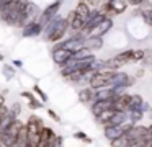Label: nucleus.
<instances>
[{"label":"nucleus","mask_w":152,"mask_h":147,"mask_svg":"<svg viewBox=\"0 0 152 147\" xmlns=\"http://www.w3.org/2000/svg\"><path fill=\"white\" fill-rule=\"evenodd\" d=\"M23 121L20 118H15L13 121L10 123V126L7 127L5 131L0 132V147H13V142L17 139V134L20 131V127L23 126Z\"/></svg>","instance_id":"nucleus-1"},{"label":"nucleus","mask_w":152,"mask_h":147,"mask_svg":"<svg viewBox=\"0 0 152 147\" xmlns=\"http://www.w3.org/2000/svg\"><path fill=\"white\" fill-rule=\"evenodd\" d=\"M113 74H115L113 69H103V70L95 72L88 80V87H92L93 90L103 88V87H110V78H111Z\"/></svg>","instance_id":"nucleus-2"},{"label":"nucleus","mask_w":152,"mask_h":147,"mask_svg":"<svg viewBox=\"0 0 152 147\" xmlns=\"http://www.w3.org/2000/svg\"><path fill=\"white\" fill-rule=\"evenodd\" d=\"M67 31H69V25H67V20L61 16V20L56 23V26L53 28V31H51L49 34L46 36V41H49V42H57V41H61V39L66 38Z\"/></svg>","instance_id":"nucleus-3"},{"label":"nucleus","mask_w":152,"mask_h":147,"mask_svg":"<svg viewBox=\"0 0 152 147\" xmlns=\"http://www.w3.org/2000/svg\"><path fill=\"white\" fill-rule=\"evenodd\" d=\"M136 83V78L131 77L128 72H118L115 70V74L110 78V87H132Z\"/></svg>","instance_id":"nucleus-4"},{"label":"nucleus","mask_w":152,"mask_h":147,"mask_svg":"<svg viewBox=\"0 0 152 147\" xmlns=\"http://www.w3.org/2000/svg\"><path fill=\"white\" fill-rule=\"evenodd\" d=\"M115 26V21H113V16H103L102 21L96 23L95 26L88 29V34H93V36H105L106 33H110Z\"/></svg>","instance_id":"nucleus-5"},{"label":"nucleus","mask_w":152,"mask_h":147,"mask_svg":"<svg viewBox=\"0 0 152 147\" xmlns=\"http://www.w3.org/2000/svg\"><path fill=\"white\" fill-rule=\"evenodd\" d=\"M61 7H62V0H54V2L51 3V5H48L44 10H41L39 16H38V21H39L41 25L44 26L51 18H54V16H56L57 13H59Z\"/></svg>","instance_id":"nucleus-6"},{"label":"nucleus","mask_w":152,"mask_h":147,"mask_svg":"<svg viewBox=\"0 0 152 147\" xmlns=\"http://www.w3.org/2000/svg\"><path fill=\"white\" fill-rule=\"evenodd\" d=\"M43 33V25L39 21H30L21 26V36L23 38H38Z\"/></svg>","instance_id":"nucleus-7"},{"label":"nucleus","mask_w":152,"mask_h":147,"mask_svg":"<svg viewBox=\"0 0 152 147\" xmlns=\"http://www.w3.org/2000/svg\"><path fill=\"white\" fill-rule=\"evenodd\" d=\"M39 13H41V8L36 3L26 2V5L23 7V25H26V23H30V21H36Z\"/></svg>","instance_id":"nucleus-8"},{"label":"nucleus","mask_w":152,"mask_h":147,"mask_svg":"<svg viewBox=\"0 0 152 147\" xmlns=\"http://www.w3.org/2000/svg\"><path fill=\"white\" fill-rule=\"evenodd\" d=\"M83 46L87 49H90L92 52L100 51V49L105 46V41H103V36H93V34H87L83 38Z\"/></svg>","instance_id":"nucleus-9"},{"label":"nucleus","mask_w":152,"mask_h":147,"mask_svg":"<svg viewBox=\"0 0 152 147\" xmlns=\"http://www.w3.org/2000/svg\"><path fill=\"white\" fill-rule=\"evenodd\" d=\"M70 54H72V52L66 48H53V51H51V59H53L54 64L61 65L70 57Z\"/></svg>","instance_id":"nucleus-10"},{"label":"nucleus","mask_w":152,"mask_h":147,"mask_svg":"<svg viewBox=\"0 0 152 147\" xmlns=\"http://www.w3.org/2000/svg\"><path fill=\"white\" fill-rule=\"evenodd\" d=\"M110 7V16L123 15L128 10V2L126 0H106Z\"/></svg>","instance_id":"nucleus-11"},{"label":"nucleus","mask_w":152,"mask_h":147,"mask_svg":"<svg viewBox=\"0 0 152 147\" xmlns=\"http://www.w3.org/2000/svg\"><path fill=\"white\" fill-rule=\"evenodd\" d=\"M108 108H113V101L111 100H93L90 111H92V114L96 118L102 111L108 110Z\"/></svg>","instance_id":"nucleus-12"},{"label":"nucleus","mask_w":152,"mask_h":147,"mask_svg":"<svg viewBox=\"0 0 152 147\" xmlns=\"http://www.w3.org/2000/svg\"><path fill=\"white\" fill-rule=\"evenodd\" d=\"M54 134H56V132H54L51 127H48V126H44V124H43V127L39 129V146H38V147H46V144L49 142V139L54 136Z\"/></svg>","instance_id":"nucleus-13"},{"label":"nucleus","mask_w":152,"mask_h":147,"mask_svg":"<svg viewBox=\"0 0 152 147\" xmlns=\"http://www.w3.org/2000/svg\"><path fill=\"white\" fill-rule=\"evenodd\" d=\"M44 121L41 119L39 116H36V114H31L30 118H28V121L25 123V126H26L28 131H39L41 127H43Z\"/></svg>","instance_id":"nucleus-14"},{"label":"nucleus","mask_w":152,"mask_h":147,"mask_svg":"<svg viewBox=\"0 0 152 147\" xmlns=\"http://www.w3.org/2000/svg\"><path fill=\"white\" fill-rule=\"evenodd\" d=\"M93 88L92 87H83L79 90V93H77V97H79L80 103H92L93 101Z\"/></svg>","instance_id":"nucleus-15"},{"label":"nucleus","mask_w":152,"mask_h":147,"mask_svg":"<svg viewBox=\"0 0 152 147\" xmlns=\"http://www.w3.org/2000/svg\"><path fill=\"white\" fill-rule=\"evenodd\" d=\"M113 98V90L111 87H103V88H96L93 91V100H111Z\"/></svg>","instance_id":"nucleus-16"},{"label":"nucleus","mask_w":152,"mask_h":147,"mask_svg":"<svg viewBox=\"0 0 152 147\" xmlns=\"http://www.w3.org/2000/svg\"><path fill=\"white\" fill-rule=\"evenodd\" d=\"M26 126H21L20 127V131H18V134H17V139H15V142H13V147H26Z\"/></svg>","instance_id":"nucleus-17"},{"label":"nucleus","mask_w":152,"mask_h":147,"mask_svg":"<svg viewBox=\"0 0 152 147\" xmlns=\"http://www.w3.org/2000/svg\"><path fill=\"white\" fill-rule=\"evenodd\" d=\"M38 146H39V131H28L26 132V147H38Z\"/></svg>","instance_id":"nucleus-18"},{"label":"nucleus","mask_w":152,"mask_h":147,"mask_svg":"<svg viewBox=\"0 0 152 147\" xmlns=\"http://www.w3.org/2000/svg\"><path fill=\"white\" fill-rule=\"evenodd\" d=\"M90 7L87 5L85 2H83V0H79V2H77V5H75V8H74V12L75 13H79L80 16H82L83 20H87V16H88V13H90Z\"/></svg>","instance_id":"nucleus-19"},{"label":"nucleus","mask_w":152,"mask_h":147,"mask_svg":"<svg viewBox=\"0 0 152 147\" xmlns=\"http://www.w3.org/2000/svg\"><path fill=\"white\" fill-rule=\"evenodd\" d=\"M144 101V98L141 95H131V100H129L128 105V110L126 111H131V110H141V105Z\"/></svg>","instance_id":"nucleus-20"},{"label":"nucleus","mask_w":152,"mask_h":147,"mask_svg":"<svg viewBox=\"0 0 152 147\" xmlns=\"http://www.w3.org/2000/svg\"><path fill=\"white\" fill-rule=\"evenodd\" d=\"M145 56V49H131V54H129V62H141Z\"/></svg>","instance_id":"nucleus-21"},{"label":"nucleus","mask_w":152,"mask_h":147,"mask_svg":"<svg viewBox=\"0 0 152 147\" xmlns=\"http://www.w3.org/2000/svg\"><path fill=\"white\" fill-rule=\"evenodd\" d=\"M113 108H108V110H105V111H102V113L98 114V116H96V121H98L100 124H102V126H105L106 123H108L110 121V118H111V114H113Z\"/></svg>","instance_id":"nucleus-22"},{"label":"nucleus","mask_w":152,"mask_h":147,"mask_svg":"<svg viewBox=\"0 0 152 147\" xmlns=\"http://www.w3.org/2000/svg\"><path fill=\"white\" fill-rule=\"evenodd\" d=\"M2 74H4V77L7 78V80H12V78L15 77V67L10 64H4V67H2Z\"/></svg>","instance_id":"nucleus-23"},{"label":"nucleus","mask_w":152,"mask_h":147,"mask_svg":"<svg viewBox=\"0 0 152 147\" xmlns=\"http://www.w3.org/2000/svg\"><path fill=\"white\" fill-rule=\"evenodd\" d=\"M129 54H131V49H126V51L118 52V54H116L115 57L118 59V61L121 62L123 65H126V64H129Z\"/></svg>","instance_id":"nucleus-24"},{"label":"nucleus","mask_w":152,"mask_h":147,"mask_svg":"<svg viewBox=\"0 0 152 147\" xmlns=\"http://www.w3.org/2000/svg\"><path fill=\"white\" fill-rule=\"evenodd\" d=\"M62 144H64L62 136H57V134H54V136L49 139V142L46 144V147H59V146H62Z\"/></svg>","instance_id":"nucleus-25"},{"label":"nucleus","mask_w":152,"mask_h":147,"mask_svg":"<svg viewBox=\"0 0 152 147\" xmlns=\"http://www.w3.org/2000/svg\"><path fill=\"white\" fill-rule=\"evenodd\" d=\"M44 106V103L41 100H38L36 97L34 98H31V100H28V108H30L31 111H34V110H39V108H43Z\"/></svg>","instance_id":"nucleus-26"},{"label":"nucleus","mask_w":152,"mask_h":147,"mask_svg":"<svg viewBox=\"0 0 152 147\" xmlns=\"http://www.w3.org/2000/svg\"><path fill=\"white\" fill-rule=\"evenodd\" d=\"M33 93L38 95V97H39V100L43 101V103H46V101H48V95L39 88V85H33Z\"/></svg>","instance_id":"nucleus-27"},{"label":"nucleus","mask_w":152,"mask_h":147,"mask_svg":"<svg viewBox=\"0 0 152 147\" xmlns=\"http://www.w3.org/2000/svg\"><path fill=\"white\" fill-rule=\"evenodd\" d=\"M74 137H75V139H79V140H82V142H87V144L92 142V139H90V137L87 136L85 132H82V131H77V132H74Z\"/></svg>","instance_id":"nucleus-28"},{"label":"nucleus","mask_w":152,"mask_h":147,"mask_svg":"<svg viewBox=\"0 0 152 147\" xmlns=\"http://www.w3.org/2000/svg\"><path fill=\"white\" fill-rule=\"evenodd\" d=\"M48 116H49L51 119H54L56 123H59V121H61V116H59V114H57L54 110H48Z\"/></svg>","instance_id":"nucleus-29"},{"label":"nucleus","mask_w":152,"mask_h":147,"mask_svg":"<svg viewBox=\"0 0 152 147\" xmlns=\"http://www.w3.org/2000/svg\"><path fill=\"white\" fill-rule=\"evenodd\" d=\"M83 2H85L90 8H96V7L100 5V2H102V0H83Z\"/></svg>","instance_id":"nucleus-30"},{"label":"nucleus","mask_w":152,"mask_h":147,"mask_svg":"<svg viewBox=\"0 0 152 147\" xmlns=\"http://www.w3.org/2000/svg\"><path fill=\"white\" fill-rule=\"evenodd\" d=\"M10 111H12V113H13V114H15V116H18V114H20V111H21V108H20V105H18V103H15V105H13V106H12V108H10Z\"/></svg>","instance_id":"nucleus-31"},{"label":"nucleus","mask_w":152,"mask_h":147,"mask_svg":"<svg viewBox=\"0 0 152 147\" xmlns=\"http://www.w3.org/2000/svg\"><path fill=\"white\" fill-rule=\"evenodd\" d=\"M21 97L26 98V100H31V98H34V93H33V91H26V90H25V91H21Z\"/></svg>","instance_id":"nucleus-32"},{"label":"nucleus","mask_w":152,"mask_h":147,"mask_svg":"<svg viewBox=\"0 0 152 147\" xmlns=\"http://www.w3.org/2000/svg\"><path fill=\"white\" fill-rule=\"evenodd\" d=\"M12 65H13V67H23V61H20V59H15L13 62H12Z\"/></svg>","instance_id":"nucleus-33"},{"label":"nucleus","mask_w":152,"mask_h":147,"mask_svg":"<svg viewBox=\"0 0 152 147\" xmlns=\"http://www.w3.org/2000/svg\"><path fill=\"white\" fill-rule=\"evenodd\" d=\"M126 2H128V5H134V7H137L139 3L142 2V0H126Z\"/></svg>","instance_id":"nucleus-34"},{"label":"nucleus","mask_w":152,"mask_h":147,"mask_svg":"<svg viewBox=\"0 0 152 147\" xmlns=\"http://www.w3.org/2000/svg\"><path fill=\"white\" fill-rule=\"evenodd\" d=\"M142 75H144V69H139V70H136L134 78H139V77H142Z\"/></svg>","instance_id":"nucleus-35"},{"label":"nucleus","mask_w":152,"mask_h":147,"mask_svg":"<svg viewBox=\"0 0 152 147\" xmlns=\"http://www.w3.org/2000/svg\"><path fill=\"white\" fill-rule=\"evenodd\" d=\"M8 2H10V0H0V12H2V10H4V7L7 5Z\"/></svg>","instance_id":"nucleus-36"},{"label":"nucleus","mask_w":152,"mask_h":147,"mask_svg":"<svg viewBox=\"0 0 152 147\" xmlns=\"http://www.w3.org/2000/svg\"><path fill=\"white\" fill-rule=\"evenodd\" d=\"M5 105V95H0V106Z\"/></svg>","instance_id":"nucleus-37"},{"label":"nucleus","mask_w":152,"mask_h":147,"mask_svg":"<svg viewBox=\"0 0 152 147\" xmlns=\"http://www.w3.org/2000/svg\"><path fill=\"white\" fill-rule=\"evenodd\" d=\"M0 61H4V54H0Z\"/></svg>","instance_id":"nucleus-38"}]
</instances>
